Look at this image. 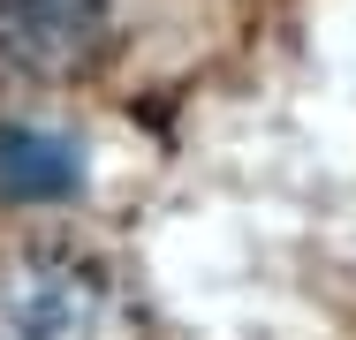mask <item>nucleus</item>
<instances>
[{
    "label": "nucleus",
    "instance_id": "f257e3e1",
    "mask_svg": "<svg viewBox=\"0 0 356 340\" xmlns=\"http://www.w3.org/2000/svg\"><path fill=\"white\" fill-rule=\"evenodd\" d=\"M0 340H159V333L106 257L76 242H38L0 265Z\"/></svg>",
    "mask_w": 356,
    "mask_h": 340
},
{
    "label": "nucleus",
    "instance_id": "f03ea898",
    "mask_svg": "<svg viewBox=\"0 0 356 340\" xmlns=\"http://www.w3.org/2000/svg\"><path fill=\"white\" fill-rule=\"evenodd\" d=\"M106 46V0H0V68L54 83L83 76Z\"/></svg>",
    "mask_w": 356,
    "mask_h": 340
},
{
    "label": "nucleus",
    "instance_id": "7ed1b4c3",
    "mask_svg": "<svg viewBox=\"0 0 356 340\" xmlns=\"http://www.w3.org/2000/svg\"><path fill=\"white\" fill-rule=\"evenodd\" d=\"M83 189V151L61 129H31V121H0V197L46 204Z\"/></svg>",
    "mask_w": 356,
    "mask_h": 340
}]
</instances>
